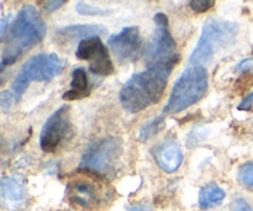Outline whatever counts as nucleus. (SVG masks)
Instances as JSON below:
<instances>
[{
  "mask_svg": "<svg viewBox=\"0 0 253 211\" xmlns=\"http://www.w3.org/2000/svg\"><path fill=\"white\" fill-rule=\"evenodd\" d=\"M179 61L175 54L172 58L148 67L146 71L131 77L120 90V103L128 113H140L161 100L167 86L168 78Z\"/></svg>",
  "mask_w": 253,
  "mask_h": 211,
  "instance_id": "obj_1",
  "label": "nucleus"
},
{
  "mask_svg": "<svg viewBox=\"0 0 253 211\" xmlns=\"http://www.w3.org/2000/svg\"><path fill=\"white\" fill-rule=\"evenodd\" d=\"M46 35V25L32 5H25L9 29L2 49L1 68L14 64L24 52L36 46Z\"/></svg>",
  "mask_w": 253,
  "mask_h": 211,
  "instance_id": "obj_2",
  "label": "nucleus"
},
{
  "mask_svg": "<svg viewBox=\"0 0 253 211\" xmlns=\"http://www.w3.org/2000/svg\"><path fill=\"white\" fill-rule=\"evenodd\" d=\"M209 76L204 66H192L185 69L174 83L165 111L177 114L202 100L207 94Z\"/></svg>",
  "mask_w": 253,
  "mask_h": 211,
  "instance_id": "obj_3",
  "label": "nucleus"
},
{
  "mask_svg": "<svg viewBox=\"0 0 253 211\" xmlns=\"http://www.w3.org/2000/svg\"><path fill=\"white\" fill-rule=\"evenodd\" d=\"M237 35V25L224 20L210 19L203 27L202 36L195 46L189 62L193 66H203L214 58L221 47L226 46Z\"/></svg>",
  "mask_w": 253,
  "mask_h": 211,
  "instance_id": "obj_4",
  "label": "nucleus"
},
{
  "mask_svg": "<svg viewBox=\"0 0 253 211\" xmlns=\"http://www.w3.org/2000/svg\"><path fill=\"white\" fill-rule=\"evenodd\" d=\"M63 69V61L54 53H40L31 57L21 67L12 83L15 100L19 101L32 82H47L58 76Z\"/></svg>",
  "mask_w": 253,
  "mask_h": 211,
  "instance_id": "obj_5",
  "label": "nucleus"
},
{
  "mask_svg": "<svg viewBox=\"0 0 253 211\" xmlns=\"http://www.w3.org/2000/svg\"><path fill=\"white\" fill-rule=\"evenodd\" d=\"M121 155L120 141L116 138H104L94 143L83 156L82 169L98 175H109L114 172Z\"/></svg>",
  "mask_w": 253,
  "mask_h": 211,
  "instance_id": "obj_6",
  "label": "nucleus"
},
{
  "mask_svg": "<svg viewBox=\"0 0 253 211\" xmlns=\"http://www.w3.org/2000/svg\"><path fill=\"white\" fill-rule=\"evenodd\" d=\"M156 31L146 49V61L150 66L172 58L174 54L175 42L168 30V17L163 12L155 15Z\"/></svg>",
  "mask_w": 253,
  "mask_h": 211,
  "instance_id": "obj_7",
  "label": "nucleus"
},
{
  "mask_svg": "<svg viewBox=\"0 0 253 211\" xmlns=\"http://www.w3.org/2000/svg\"><path fill=\"white\" fill-rule=\"evenodd\" d=\"M69 131V109L61 106L44 123L40 135V146L44 152H53Z\"/></svg>",
  "mask_w": 253,
  "mask_h": 211,
  "instance_id": "obj_8",
  "label": "nucleus"
},
{
  "mask_svg": "<svg viewBox=\"0 0 253 211\" xmlns=\"http://www.w3.org/2000/svg\"><path fill=\"white\" fill-rule=\"evenodd\" d=\"M109 47L120 61H135L141 49L138 27L130 26L109 37Z\"/></svg>",
  "mask_w": 253,
  "mask_h": 211,
  "instance_id": "obj_9",
  "label": "nucleus"
},
{
  "mask_svg": "<svg viewBox=\"0 0 253 211\" xmlns=\"http://www.w3.org/2000/svg\"><path fill=\"white\" fill-rule=\"evenodd\" d=\"M157 165L166 173H174L183 163V153L179 145L173 140H167L157 146L155 150Z\"/></svg>",
  "mask_w": 253,
  "mask_h": 211,
  "instance_id": "obj_10",
  "label": "nucleus"
},
{
  "mask_svg": "<svg viewBox=\"0 0 253 211\" xmlns=\"http://www.w3.org/2000/svg\"><path fill=\"white\" fill-rule=\"evenodd\" d=\"M1 202L6 208H17L22 204L26 195L25 184L16 177H5L1 180Z\"/></svg>",
  "mask_w": 253,
  "mask_h": 211,
  "instance_id": "obj_11",
  "label": "nucleus"
},
{
  "mask_svg": "<svg viewBox=\"0 0 253 211\" xmlns=\"http://www.w3.org/2000/svg\"><path fill=\"white\" fill-rule=\"evenodd\" d=\"M69 199L82 208H91L98 203L96 188L86 180H76L69 187Z\"/></svg>",
  "mask_w": 253,
  "mask_h": 211,
  "instance_id": "obj_12",
  "label": "nucleus"
},
{
  "mask_svg": "<svg viewBox=\"0 0 253 211\" xmlns=\"http://www.w3.org/2000/svg\"><path fill=\"white\" fill-rule=\"evenodd\" d=\"M108 52V48L104 46L99 36H91L79 41L76 56L77 58L82 59V61L93 62Z\"/></svg>",
  "mask_w": 253,
  "mask_h": 211,
  "instance_id": "obj_13",
  "label": "nucleus"
},
{
  "mask_svg": "<svg viewBox=\"0 0 253 211\" xmlns=\"http://www.w3.org/2000/svg\"><path fill=\"white\" fill-rule=\"evenodd\" d=\"M105 29L99 25H72V26L63 27L57 32L59 39L68 41V40L76 39H88L91 36H98V35L104 34Z\"/></svg>",
  "mask_w": 253,
  "mask_h": 211,
  "instance_id": "obj_14",
  "label": "nucleus"
},
{
  "mask_svg": "<svg viewBox=\"0 0 253 211\" xmlns=\"http://www.w3.org/2000/svg\"><path fill=\"white\" fill-rule=\"evenodd\" d=\"M88 76L84 68H77L72 74L71 89L63 94L66 100H77V99L85 98L88 95Z\"/></svg>",
  "mask_w": 253,
  "mask_h": 211,
  "instance_id": "obj_15",
  "label": "nucleus"
},
{
  "mask_svg": "<svg viewBox=\"0 0 253 211\" xmlns=\"http://www.w3.org/2000/svg\"><path fill=\"white\" fill-rule=\"evenodd\" d=\"M225 197H226V194H225V192L219 185L214 184V183H210V184L204 185L200 189L199 207L203 210L212 209V208L221 204L225 200Z\"/></svg>",
  "mask_w": 253,
  "mask_h": 211,
  "instance_id": "obj_16",
  "label": "nucleus"
},
{
  "mask_svg": "<svg viewBox=\"0 0 253 211\" xmlns=\"http://www.w3.org/2000/svg\"><path fill=\"white\" fill-rule=\"evenodd\" d=\"M163 125H165V121H163V118H161V116H157V118H155L153 120L148 121V123L145 124V125L142 126V128L140 130L138 140L142 141V142L151 140V138L155 137V136L162 130Z\"/></svg>",
  "mask_w": 253,
  "mask_h": 211,
  "instance_id": "obj_17",
  "label": "nucleus"
},
{
  "mask_svg": "<svg viewBox=\"0 0 253 211\" xmlns=\"http://www.w3.org/2000/svg\"><path fill=\"white\" fill-rule=\"evenodd\" d=\"M237 177L242 185L247 188H253V163H245L244 166H241Z\"/></svg>",
  "mask_w": 253,
  "mask_h": 211,
  "instance_id": "obj_18",
  "label": "nucleus"
},
{
  "mask_svg": "<svg viewBox=\"0 0 253 211\" xmlns=\"http://www.w3.org/2000/svg\"><path fill=\"white\" fill-rule=\"evenodd\" d=\"M77 11L81 15H89V16H104V15L109 14V10L100 9V7H95L93 5H88L83 1H79L77 4Z\"/></svg>",
  "mask_w": 253,
  "mask_h": 211,
  "instance_id": "obj_19",
  "label": "nucleus"
},
{
  "mask_svg": "<svg viewBox=\"0 0 253 211\" xmlns=\"http://www.w3.org/2000/svg\"><path fill=\"white\" fill-rule=\"evenodd\" d=\"M215 1L216 0H190L189 6L194 12L203 14V12H207L208 10L211 9Z\"/></svg>",
  "mask_w": 253,
  "mask_h": 211,
  "instance_id": "obj_20",
  "label": "nucleus"
},
{
  "mask_svg": "<svg viewBox=\"0 0 253 211\" xmlns=\"http://www.w3.org/2000/svg\"><path fill=\"white\" fill-rule=\"evenodd\" d=\"M232 211H253L251 205L244 199V198H237L231 204Z\"/></svg>",
  "mask_w": 253,
  "mask_h": 211,
  "instance_id": "obj_21",
  "label": "nucleus"
},
{
  "mask_svg": "<svg viewBox=\"0 0 253 211\" xmlns=\"http://www.w3.org/2000/svg\"><path fill=\"white\" fill-rule=\"evenodd\" d=\"M236 69L240 73H247V72L253 71V58H246L241 61L237 64Z\"/></svg>",
  "mask_w": 253,
  "mask_h": 211,
  "instance_id": "obj_22",
  "label": "nucleus"
},
{
  "mask_svg": "<svg viewBox=\"0 0 253 211\" xmlns=\"http://www.w3.org/2000/svg\"><path fill=\"white\" fill-rule=\"evenodd\" d=\"M67 0H43V6L47 11H54L59 9Z\"/></svg>",
  "mask_w": 253,
  "mask_h": 211,
  "instance_id": "obj_23",
  "label": "nucleus"
},
{
  "mask_svg": "<svg viewBox=\"0 0 253 211\" xmlns=\"http://www.w3.org/2000/svg\"><path fill=\"white\" fill-rule=\"evenodd\" d=\"M0 106L4 111H7L11 106V96H10V93L7 91H2L0 94Z\"/></svg>",
  "mask_w": 253,
  "mask_h": 211,
  "instance_id": "obj_24",
  "label": "nucleus"
},
{
  "mask_svg": "<svg viewBox=\"0 0 253 211\" xmlns=\"http://www.w3.org/2000/svg\"><path fill=\"white\" fill-rule=\"evenodd\" d=\"M253 108V93L250 94L246 99H244L241 104L239 105V110H251Z\"/></svg>",
  "mask_w": 253,
  "mask_h": 211,
  "instance_id": "obj_25",
  "label": "nucleus"
},
{
  "mask_svg": "<svg viewBox=\"0 0 253 211\" xmlns=\"http://www.w3.org/2000/svg\"><path fill=\"white\" fill-rule=\"evenodd\" d=\"M128 211H152V208L147 204H137L131 207Z\"/></svg>",
  "mask_w": 253,
  "mask_h": 211,
  "instance_id": "obj_26",
  "label": "nucleus"
},
{
  "mask_svg": "<svg viewBox=\"0 0 253 211\" xmlns=\"http://www.w3.org/2000/svg\"><path fill=\"white\" fill-rule=\"evenodd\" d=\"M7 19H9V17H5V19L1 20V31H0V34H1V39L2 40H4V37H5V29H6Z\"/></svg>",
  "mask_w": 253,
  "mask_h": 211,
  "instance_id": "obj_27",
  "label": "nucleus"
}]
</instances>
